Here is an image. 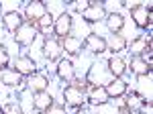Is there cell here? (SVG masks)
Returning <instances> with one entry per match:
<instances>
[{"label": "cell", "instance_id": "cell-21", "mask_svg": "<svg viewBox=\"0 0 153 114\" xmlns=\"http://www.w3.org/2000/svg\"><path fill=\"white\" fill-rule=\"evenodd\" d=\"M127 45H129L127 39H125L123 35H118V33H114L112 37H110V43H106V47H110L112 53H117V51H125Z\"/></svg>", "mask_w": 153, "mask_h": 114}, {"label": "cell", "instance_id": "cell-3", "mask_svg": "<svg viewBox=\"0 0 153 114\" xmlns=\"http://www.w3.org/2000/svg\"><path fill=\"white\" fill-rule=\"evenodd\" d=\"M37 39V27L33 23H23V27L14 33V41H16V45L21 47H29L33 45V41Z\"/></svg>", "mask_w": 153, "mask_h": 114}, {"label": "cell", "instance_id": "cell-18", "mask_svg": "<svg viewBox=\"0 0 153 114\" xmlns=\"http://www.w3.org/2000/svg\"><path fill=\"white\" fill-rule=\"evenodd\" d=\"M131 71L137 76H151V63H147L143 57H133L131 59Z\"/></svg>", "mask_w": 153, "mask_h": 114}, {"label": "cell", "instance_id": "cell-25", "mask_svg": "<svg viewBox=\"0 0 153 114\" xmlns=\"http://www.w3.org/2000/svg\"><path fill=\"white\" fill-rule=\"evenodd\" d=\"M43 114H68V112H65V108H63V106H59V104H51Z\"/></svg>", "mask_w": 153, "mask_h": 114}, {"label": "cell", "instance_id": "cell-28", "mask_svg": "<svg viewBox=\"0 0 153 114\" xmlns=\"http://www.w3.org/2000/svg\"><path fill=\"white\" fill-rule=\"evenodd\" d=\"M0 114H4V110H2V108H0Z\"/></svg>", "mask_w": 153, "mask_h": 114}, {"label": "cell", "instance_id": "cell-19", "mask_svg": "<svg viewBox=\"0 0 153 114\" xmlns=\"http://www.w3.org/2000/svg\"><path fill=\"white\" fill-rule=\"evenodd\" d=\"M29 88L33 92H45L49 86V80L47 76H43V73H33V76H29Z\"/></svg>", "mask_w": 153, "mask_h": 114}, {"label": "cell", "instance_id": "cell-7", "mask_svg": "<svg viewBox=\"0 0 153 114\" xmlns=\"http://www.w3.org/2000/svg\"><path fill=\"white\" fill-rule=\"evenodd\" d=\"M71 31V14L70 12H61L57 19L53 21V33L57 35L59 39L68 37Z\"/></svg>", "mask_w": 153, "mask_h": 114}, {"label": "cell", "instance_id": "cell-9", "mask_svg": "<svg viewBox=\"0 0 153 114\" xmlns=\"http://www.w3.org/2000/svg\"><path fill=\"white\" fill-rule=\"evenodd\" d=\"M63 100L70 104V106H76V108H80L86 100V92L78 90V88H74V86H68V88H63Z\"/></svg>", "mask_w": 153, "mask_h": 114}, {"label": "cell", "instance_id": "cell-2", "mask_svg": "<svg viewBox=\"0 0 153 114\" xmlns=\"http://www.w3.org/2000/svg\"><path fill=\"white\" fill-rule=\"evenodd\" d=\"M131 19L139 29H149L151 27V4L143 6V4H135L131 8Z\"/></svg>", "mask_w": 153, "mask_h": 114}, {"label": "cell", "instance_id": "cell-23", "mask_svg": "<svg viewBox=\"0 0 153 114\" xmlns=\"http://www.w3.org/2000/svg\"><path fill=\"white\" fill-rule=\"evenodd\" d=\"M8 61H10V57H8L6 47L0 45V69H2V71H4V69H8Z\"/></svg>", "mask_w": 153, "mask_h": 114}, {"label": "cell", "instance_id": "cell-4", "mask_svg": "<svg viewBox=\"0 0 153 114\" xmlns=\"http://www.w3.org/2000/svg\"><path fill=\"white\" fill-rule=\"evenodd\" d=\"M82 45H84L86 51H90V53H94V55H100V53L106 51V39L100 37L98 33H90L82 41Z\"/></svg>", "mask_w": 153, "mask_h": 114}, {"label": "cell", "instance_id": "cell-26", "mask_svg": "<svg viewBox=\"0 0 153 114\" xmlns=\"http://www.w3.org/2000/svg\"><path fill=\"white\" fill-rule=\"evenodd\" d=\"M117 114H131V108L129 106H120V110H118Z\"/></svg>", "mask_w": 153, "mask_h": 114}, {"label": "cell", "instance_id": "cell-13", "mask_svg": "<svg viewBox=\"0 0 153 114\" xmlns=\"http://www.w3.org/2000/svg\"><path fill=\"white\" fill-rule=\"evenodd\" d=\"M57 78L63 81H71L76 78V67H74V63L70 59H61L57 63Z\"/></svg>", "mask_w": 153, "mask_h": 114}, {"label": "cell", "instance_id": "cell-17", "mask_svg": "<svg viewBox=\"0 0 153 114\" xmlns=\"http://www.w3.org/2000/svg\"><path fill=\"white\" fill-rule=\"evenodd\" d=\"M0 81L4 86H8V88H19L23 84V76L19 71H14V69H4L2 76H0Z\"/></svg>", "mask_w": 153, "mask_h": 114}, {"label": "cell", "instance_id": "cell-11", "mask_svg": "<svg viewBox=\"0 0 153 114\" xmlns=\"http://www.w3.org/2000/svg\"><path fill=\"white\" fill-rule=\"evenodd\" d=\"M23 16H21V12L19 10H10L4 14V19H2V24H4V29L8 31V33H16L21 27H23Z\"/></svg>", "mask_w": 153, "mask_h": 114}, {"label": "cell", "instance_id": "cell-10", "mask_svg": "<svg viewBox=\"0 0 153 114\" xmlns=\"http://www.w3.org/2000/svg\"><path fill=\"white\" fill-rule=\"evenodd\" d=\"M14 71H19L21 76H33V73H37V63L31 59V57H27V55H23V57H19L16 61H14Z\"/></svg>", "mask_w": 153, "mask_h": 114}, {"label": "cell", "instance_id": "cell-15", "mask_svg": "<svg viewBox=\"0 0 153 114\" xmlns=\"http://www.w3.org/2000/svg\"><path fill=\"white\" fill-rule=\"evenodd\" d=\"M51 104H53V96H51L49 92H35V96H33V106H35L37 112H45Z\"/></svg>", "mask_w": 153, "mask_h": 114}, {"label": "cell", "instance_id": "cell-1", "mask_svg": "<svg viewBox=\"0 0 153 114\" xmlns=\"http://www.w3.org/2000/svg\"><path fill=\"white\" fill-rule=\"evenodd\" d=\"M82 16L86 23H100L106 19V10H104V4L98 2V0H90V4L82 10Z\"/></svg>", "mask_w": 153, "mask_h": 114}, {"label": "cell", "instance_id": "cell-24", "mask_svg": "<svg viewBox=\"0 0 153 114\" xmlns=\"http://www.w3.org/2000/svg\"><path fill=\"white\" fill-rule=\"evenodd\" d=\"M4 114H23V110H21V106L19 104H14V102H10V104H6L4 108Z\"/></svg>", "mask_w": 153, "mask_h": 114}, {"label": "cell", "instance_id": "cell-27", "mask_svg": "<svg viewBox=\"0 0 153 114\" xmlns=\"http://www.w3.org/2000/svg\"><path fill=\"white\" fill-rule=\"evenodd\" d=\"M76 114H90V112H88V110H84V108H78V110H76Z\"/></svg>", "mask_w": 153, "mask_h": 114}, {"label": "cell", "instance_id": "cell-5", "mask_svg": "<svg viewBox=\"0 0 153 114\" xmlns=\"http://www.w3.org/2000/svg\"><path fill=\"white\" fill-rule=\"evenodd\" d=\"M25 14H27V21L29 23H37L39 19H43L47 14V6L43 0H33L25 6Z\"/></svg>", "mask_w": 153, "mask_h": 114}, {"label": "cell", "instance_id": "cell-6", "mask_svg": "<svg viewBox=\"0 0 153 114\" xmlns=\"http://www.w3.org/2000/svg\"><path fill=\"white\" fill-rule=\"evenodd\" d=\"M63 53V49H61V43H59L55 37H45V43H43V55L47 61H57L59 57Z\"/></svg>", "mask_w": 153, "mask_h": 114}, {"label": "cell", "instance_id": "cell-20", "mask_svg": "<svg viewBox=\"0 0 153 114\" xmlns=\"http://www.w3.org/2000/svg\"><path fill=\"white\" fill-rule=\"evenodd\" d=\"M106 27H108V31L114 35L118 33L123 27H125V19H123V14H118V12H112V14H106Z\"/></svg>", "mask_w": 153, "mask_h": 114}, {"label": "cell", "instance_id": "cell-14", "mask_svg": "<svg viewBox=\"0 0 153 114\" xmlns=\"http://www.w3.org/2000/svg\"><path fill=\"white\" fill-rule=\"evenodd\" d=\"M110 100L108 98V94H106L104 86H92L90 88V94H88V102L94 104V106H102V104H106Z\"/></svg>", "mask_w": 153, "mask_h": 114}, {"label": "cell", "instance_id": "cell-12", "mask_svg": "<svg viewBox=\"0 0 153 114\" xmlns=\"http://www.w3.org/2000/svg\"><path fill=\"white\" fill-rule=\"evenodd\" d=\"M61 49L65 51V53H70V55H80L82 53V39H78V37H74V35H68V37H63L61 41Z\"/></svg>", "mask_w": 153, "mask_h": 114}, {"label": "cell", "instance_id": "cell-16", "mask_svg": "<svg viewBox=\"0 0 153 114\" xmlns=\"http://www.w3.org/2000/svg\"><path fill=\"white\" fill-rule=\"evenodd\" d=\"M106 69H108V73L110 76H114V78H123L125 76V71H127V63L120 59V57H110L108 59V63H106Z\"/></svg>", "mask_w": 153, "mask_h": 114}, {"label": "cell", "instance_id": "cell-22", "mask_svg": "<svg viewBox=\"0 0 153 114\" xmlns=\"http://www.w3.org/2000/svg\"><path fill=\"white\" fill-rule=\"evenodd\" d=\"M53 21H55V19L47 12L43 19H39V21H37V31H41V33L47 35L49 31H53Z\"/></svg>", "mask_w": 153, "mask_h": 114}, {"label": "cell", "instance_id": "cell-8", "mask_svg": "<svg viewBox=\"0 0 153 114\" xmlns=\"http://www.w3.org/2000/svg\"><path fill=\"white\" fill-rule=\"evenodd\" d=\"M104 90H106V94H108V98H120V96L127 94L129 86H127V81L123 80V78H114V80L106 81Z\"/></svg>", "mask_w": 153, "mask_h": 114}]
</instances>
